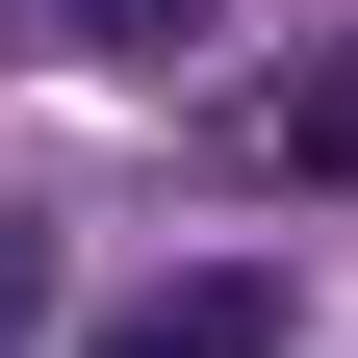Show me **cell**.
<instances>
[{"mask_svg": "<svg viewBox=\"0 0 358 358\" xmlns=\"http://www.w3.org/2000/svg\"><path fill=\"white\" fill-rule=\"evenodd\" d=\"M52 333V231H26V205H0V358Z\"/></svg>", "mask_w": 358, "mask_h": 358, "instance_id": "4", "label": "cell"}, {"mask_svg": "<svg viewBox=\"0 0 358 358\" xmlns=\"http://www.w3.org/2000/svg\"><path fill=\"white\" fill-rule=\"evenodd\" d=\"M77 52H205V26H231V0H52Z\"/></svg>", "mask_w": 358, "mask_h": 358, "instance_id": "3", "label": "cell"}, {"mask_svg": "<svg viewBox=\"0 0 358 358\" xmlns=\"http://www.w3.org/2000/svg\"><path fill=\"white\" fill-rule=\"evenodd\" d=\"M282 333H307V307H282V256H154L77 358H282Z\"/></svg>", "mask_w": 358, "mask_h": 358, "instance_id": "1", "label": "cell"}, {"mask_svg": "<svg viewBox=\"0 0 358 358\" xmlns=\"http://www.w3.org/2000/svg\"><path fill=\"white\" fill-rule=\"evenodd\" d=\"M205 154H231V179H358V26H333V52H282Z\"/></svg>", "mask_w": 358, "mask_h": 358, "instance_id": "2", "label": "cell"}]
</instances>
